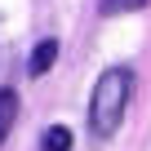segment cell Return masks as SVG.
Returning a JSON list of instances; mask_svg holds the SVG:
<instances>
[{
	"instance_id": "6da1fadb",
	"label": "cell",
	"mask_w": 151,
	"mask_h": 151,
	"mask_svg": "<svg viewBox=\"0 0 151 151\" xmlns=\"http://www.w3.org/2000/svg\"><path fill=\"white\" fill-rule=\"evenodd\" d=\"M133 71L129 67H107L102 76H98V85H93V98H89V124H93V133H102V138H111L116 129H120V120H124V111H129V98H133Z\"/></svg>"
},
{
	"instance_id": "7a4b0ae2",
	"label": "cell",
	"mask_w": 151,
	"mask_h": 151,
	"mask_svg": "<svg viewBox=\"0 0 151 151\" xmlns=\"http://www.w3.org/2000/svg\"><path fill=\"white\" fill-rule=\"evenodd\" d=\"M14 120H18V89H0V142L9 138Z\"/></svg>"
},
{
	"instance_id": "3957f363",
	"label": "cell",
	"mask_w": 151,
	"mask_h": 151,
	"mask_svg": "<svg viewBox=\"0 0 151 151\" xmlns=\"http://www.w3.org/2000/svg\"><path fill=\"white\" fill-rule=\"evenodd\" d=\"M53 62H58V40H40L31 49V76H45Z\"/></svg>"
},
{
	"instance_id": "277c9868",
	"label": "cell",
	"mask_w": 151,
	"mask_h": 151,
	"mask_svg": "<svg viewBox=\"0 0 151 151\" xmlns=\"http://www.w3.org/2000/svg\"><path fill=\"white\" fill-rule=\"evenodd\" d=\"M45 151H71V129L67 124H49L45 129Z\"/></svg>"
},
{
	"instance_id": "5b68a950",
	"label": "cell",
	"mask_w": 151,
	"mask_h": 151,
	"mask_svg": "<svg viewBox=\"0 0 151 151\" xmlns=\"http://www.w3.org/2000/svg\"><path fill=\"white\" fill-rule=\"evenodd\" d=\"M142 5H151V0H107L102 14H129V9H142Z\"/></svg>"
}]
</instances>
